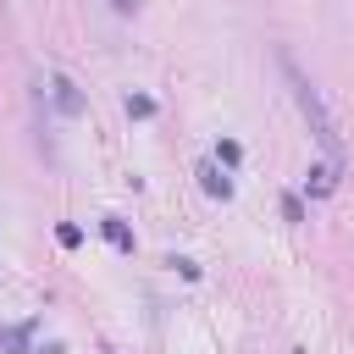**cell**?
I'll return each mask as SVG.
<instances>
[{
    "mask_svg": "<svg viewBox=\"0 0 354 354\" xmlns=\"http://www.w3.org/2000/svg\"><path fill=\"white\" fill-rule=\"evenodd\" d=\"M100 232H105L122 254H133V232H127V221H122V216H100Z\"/></svg>",
    "mask_w": 354,
    "mask_h": 354,
    "instance_id": "5b68a950",
    "label": "cell"
},
{
    "mask_svg": "<svg viewBox=\"0 0 354 354\" xmlns=\"http://www.w3.org/2000/svg\"><path fill=\"white\" fill-rule=\"evenodd\" d=\"M55 238H61V249H77V243H83V232H77L72 221H61V227H55Z\"/></svg>",
    "mask_w": 354,
    "mask_h": 354,
    "instance_id": "9c48e42d",
    "label": "cell"
},
{
    "mask_svg": "<svg viewBox=\"0 0 354 354\" xmlns=\"http://www.w3.org/2000/svg\"><path fill=\"white\" fill-rule=\"evenodd\" d=\"M282 216L299 227V221H304V199H299V194H282Z\"/></svg>",
    "mask_w": 354,
    "mask_h": 354,
    "instance_id": "ba28073f",
    "label": "cell"
},
{
    "mask_svg": "<svg viewBox=\"0 0 354 354\" xmlns=\"http://www.w3.org/2000/svg\"><path fill=\"white\" fill-rule=\"evenodd\" d=\"M277 66H282V77H288V88H293V105H299V116L310 122V133H315V144L326 149V160L332 166H348V149H343V133H337V122H332V111H326V100H321V88L299 72V61L282 50L277 55Z\"/></svg>",
    "mask_w": 354,
    "mask_h": 354,
    "instance_id": "6da1fadb",
    "label": "cell"
},
{
    "mask_svg": "<svg viewBox=\"0 0 354 354\" xmlns=\"http://www.w3.org/2000/svg\"><path fill=\"white\" fill-rule=\"evenodd\" d=\"M127 116H138V122L155 116V100H149V94H127Z\"/></svg>",
    "mask_w": 354,
    "mask_h": 354,
    "instance_id": "52a82bcc",
    "label": "cell"
},
{
    "mask_svg": "<svg viewBox=\"0 0 354 354\" xmlns=\"http://www.w3.org/2000/svg\"><path fill=\"white\" fill-rule=\"evenodd\" d=\"M216 160H221V166L232 171V166L243 160V149H238V138H221V144H216Z\"/></svg>",
    "mask_w": 354,
    "mask_h": 354,
    "instance_id": "8992f818",
    "label": "cell"
},
{
    "mask_svg": "<svg viewBox=\"0 0 354 354\" xmlns=\"http://www.w3.org/2000/svg\"><path fill=\"white\" fill-rule=\"evenodd\" d=\"M337 177H343V166H332V160H326V166H310V177H304V188H310L315 199H326V194L337 188Z\"/></svg>",
    "mask_w": 354,
    "mask_h": 354,
    "instance_id": "277c9868",
    "label": "cell"
},
{
    "mask_svg": "<svg viewBox=\"0 0 354 354\" xmlns=\"http://www.w3.org/2000/svg\"><path fill=\"white\" fill-rule=\"evenodd\" d=\"M111 11H122V17H133V11H138V0H111Z\"/></svg>",
    "mask_w": 354,
    "mask_h": 354,
    "instance_id": "30bf717a",
    "label": "cell"
},
{
    "mask_svg": "<svg viewBox=\"0 0 354 354\" xmlns=\"http://www.w3.org/2000/svg\"><path fill=\"white\" fill-rule=\"evenodd\" d=\"M199 188H205L210 199H232V171H227L221 160H199Z\"/></svg>",
    "mask_w": 354,
    "mask_h": 354,
    "instance_id": "3957f363",
    "label": "cell"
},
{
    "mask_svg": "<svg viewBox=\"0 0 354 354\" xmlns=\"http://www.w3.org/2000/svg\"><path fill=\"white\" fill-rule=\"evenodd\" d=\"M50 94H55V111H61V116H83V111H88L83 94H77V83H72L66 72H50Z\"/></svg>",
    "mask_w": 354,
    "mask_h": 354,
    "instance_id": "7a4b0ae2",
    "label": "cell"
}]
</instances>
